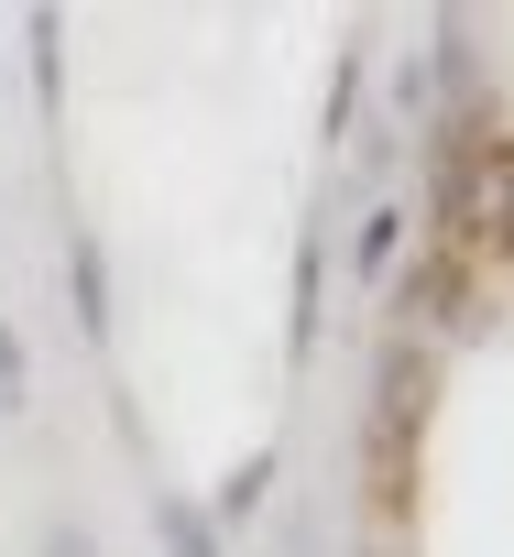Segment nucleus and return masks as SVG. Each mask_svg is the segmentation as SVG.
Masks as SVG:
<instances>
[{"mask_svg":"<svg viewBox=\"0 0 514 557\" xmlns=\"http://www.w3.org/2000/svg\"><path fill=\"white\" fill-rule=\"evenodd\" d=\"M470 208H481L492 251H514V143H492V153L470 164Z\"/></svg>","mask_w":514,"mask_h":557,"instance_id":"nucleus-1","label":"nucleus"},{"mask_svg":"<svg viewBox=\"0 0 514 557\" xmlns=\"http://www.w3.org/2000/svg\"><path fill=\"white\" fill-rule=\"evenodd\" d=\"M154 535H164V557H219V524L197 503H175V492H154Z\"/></svg>","mask_w":514,"mask_h":557,"instance_id":"nucleus-2","label":"nucleus"},{"mask_svg":"<svg viewBox=\"0 0 514 557\" xmlns=\"http://www.w3.org/2000/svg\"><path fill=\"white\" fill-rule=\"evenodd\" d=\"M34 405V361H23V329H0V416Z\"/></svg>","mask_w":514,"mask_h":557,"instance_id":"nucleus-3","label":"nucleus"},{"mask_svg":"<svg viewBox=\"0 0 514 557\" xmlns=\"http://www.w3.org/2000/svg\"><path fill=\"white\" fill-rule=\"evenodd\" d=\"M405 307H416V318H449V307H460V273H449V262L405 273Z\"/></svg>","mask_w":514,"mask_h":557,"instance_id":"nucleus-4","label":"nucleus"},{"mask_svg":"<svg viewBox=\"0 0 514 557\" xmlns=\"http://www.w3.org/2000/svg\"><path fill=\"white\" fill-rule=\"evenodd\" d=\"M66 273H77V318H88V329H99V318H110V307H99V296H110V273H99V251H88V240H77V251H66Z\"/></svg>","mask_w":514,"mask_h":557,"instance_id":"nucleus-5","label":"nucleus"},{"mask_svg":"<svg viewBox=\"0 0 514 557\" xmlns=\"http://www.w3.org/2000/svg\"><path fill=\"white\" fill-rule=\"evenodd\" d=\"M264 481H274V459H241L230 492H219V513H252V503H264Z\"/></svg>","mask_w":514,"mask_h":557,"instance_id":"nucleus-6","label":"nucleus"},{"mask_svg":"<svg viewBox=\"0 0 514 557\" xmlns=\"http://www.w3.org/2000/svg\"><path fill=\"white\" fill-rule=\"evenodd\" d=\"M45 557H99V535H77V524H56V535H45Z\"/></svg>","mask_w":514,"mask_h":557,"instance_id":"nucleus-7","label":"nucleus"}]
</instances>
